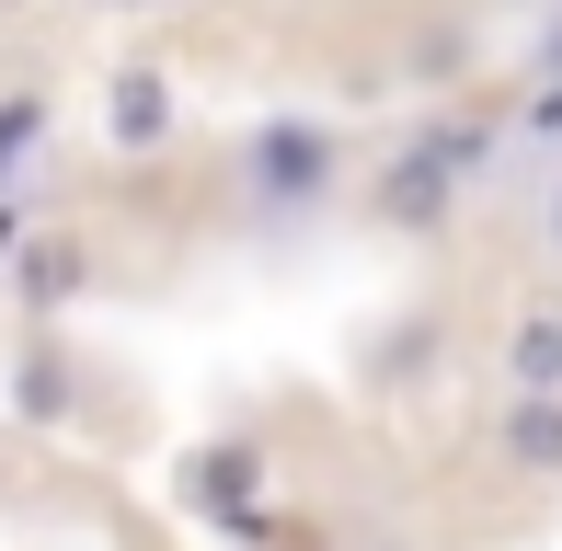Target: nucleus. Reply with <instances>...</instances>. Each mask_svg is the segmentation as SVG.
<instances>
[{"instance_id": "nucleus-1", "label": "nucleus", "mask_w": 562, "mask_h": 551, "mask_svg": "<svg viewBox=\"0 0 562 551\" xmlns=\"http://www.w3.org/2000/svg\"><path fill=\"white\" fill-rule=\"evenodd\" d=\"M252 184H265L276 207H288V195H322L334 184V138L322 127H265L252 138Z\"/></svg>"}, {"instance_id": "nucleus-2", "label": "nucleus", "mask_w": 562, "mask_h": 551, "mask_svg": "<svg viewBox=\"0 0 562 551\" xmlns=\"http://www.w3.org/2000/svg\"><path fill=\"white\" fill-rule=\"evenodd\" d=\"M104 138L115 149H161L172 138V81L161 69H115L104 81Z\"/></svg>"}, {"instance_id": "nucleus-3", "label": "nucleus", "mask_w": 562, "mask_h": 551, "mask_svg": "<svg viewBox=\"0 0 562 551\" xmlns=\"http://www.w3.org/2000/svg\"><path fill=\"white\" fill-rule=\"evenodd\" d=\"M12 288L35 299V311H58V299H81V288H92V254H81L69 230H35V241L12 254Z\"/></svg>"}, {"instance_id": "nucleus-4", "label": "nucleus", "mask_w": 562, "mask_h": 551, "mask_svg": "<svg viewBox=\"0 0 562 551\" xmlns=\"http://www.w3.org/2000/svg\"><path fill=\"white\" fill-rule=\"evenodd\" d=\"M379 207L402 218V230H448V207H459V184H448V149H414V161L379 184Z\"/></svg>"}, {"instance_id": "nucleus-5", "label": "nucleus", "mask_w": 562, "mask_h": 551, "mask_svg": "<svg viewBox=\"0 0 562 551\" xmlns=\"http://www.w3.org/2000/svg\"><path fill=\"white\" fill-rule=\"evenodd\" d=\"M505 380H517V403H562V311H528L505 334Z\"/></svg>"}, {"instance_id": "nucleus-6", "label": "nucleus", "mask_w": 562, "mask_h": 551, "mask_svg": "<svg viewBox=\"0 0 562 551\" xmlns=\"http://www.w3.org/2000/svg\"><path fill=\"white\" fill-rule=\"evenodd\" d=\"M494 448H505V471H528V483H562V403H505Z\"/></svg>"}, {"instance_id": "nucleus-7", "label": "nucleus", "mask_w": 562, "mask_h": 551, "mask_svg": "<svg viewBox=\"0 0 562 551\" xmlns=\"http://www.w3.org/2000/svg\"><path fill=\"white\" fill-rule=\"evenodd\" d=\"M69 403H81L69 357H58V345H35V357L12 368V414H23V425H69Z\"/></svg>"}, {"instance_id": "nucleus-8", "label": "nucleus", "mask_w": 562, "mask_h": 551, "mask_svg": "<svg viewBox=\"0 0 562 551\" xmlns=\"http://www.w3.org/2000/svg\"><path fill=\"white\" fill-rule=\"evenodd\" d=\"M252 483H265L252 448H195V460H184V506H241Z\"/></svg>"}, {"instance_id": "nucleus-9", "label": "nucleus", "mask_w": 562, "mask_h": 551, "mask_svg": "<svg viewBox=\"0 0 562 551\" xmlns=\"http://www.w3.org/2000/svg\"><path fill=\"white\" fill-rule=\"evenodd\" d=\"M46 138V92H23V104H0V161H12V149H35Z\"/></svg>"}, {"instance_id": "nucleus-10", "label": "nucleus", "mask_w": 562, "mask_h": 551, "mask_svg": "<svg viewBox=\"0 0 562 551\" xmlns=\"http://www.w3.org/2000/svg\"><path fill=\"white\" fill-rule=\"evenodd\" d=\"M104 12H161V0H104Z\"/></svg>"}, {"instance_id": "nucleus-11", "label": "nucleus", "mask_w": 562, "mask_h": 551, "mask_svg": "<svg viewBox=\"0 0 562 551\" xmlns=\"http://www.w3.org/2000/svg\"><path fill=\"white\" fill-rule=\"evenodd\" d=\"M368 551H414V540H368Z\"/></svg>"}, {"instance_id": "nucleus-12", "label": "nucleus", "mask_w": 562, "mask_h": 551, "mask_svg": "<svg viewBox=\"0 0 562 551\" xmlns=\"http://www.w3.org/2000/svg\"><path fill=\"white\" fill-rule=\"evenodd\" d=\"M0 12H23V0H0Z\"/></svg>"}, {"instance_id": "nucleus-13", "label": "nucleus", "mask_w": 562, "mask_h": 551, "mask_svg": "<svg viewBox=\"0 0 562 551\" xmlns=\"http://www.w3.org/2000/svg\"><path fill=\"white\" fill-rule=\"evenodd\" d=\"M551 230H562V207H551Z\"/></svg>"}]
</instances>
